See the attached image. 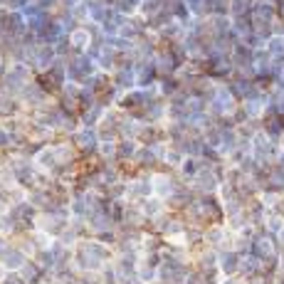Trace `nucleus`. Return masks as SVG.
<instances>
[{
  "mask_svg": "<svg viewBox=\"0 0 284 284\" xmlns=\"http://www.w3.org/2000/svg\"><path fill=\"white\" fill-rule=\"evenodd\" d=\"M87 40H89V37H87V32H82V30L72 35V42H74V45H79V47H84V45H87Z\"/></svg>",
  "mask_w": 284,
  "mask_h": 284,
  "instance_id": "1",
  "label": "nucleus"
}]
</instances>
